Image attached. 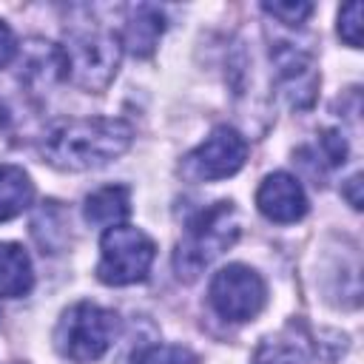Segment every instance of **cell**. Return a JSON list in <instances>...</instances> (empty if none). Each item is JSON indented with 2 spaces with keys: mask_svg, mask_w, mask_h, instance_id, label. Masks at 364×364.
<instances>
[{
  "mask_svg": "<svg viewBox=\"0 0 364 364\" xmlns=\"http://www.w3.org/2000/svg\"><path fill=\"white\" fill-rule=\"evenodd\" d=\"M165 31V14L156 6L139 3L128 9V20H125V37H122V48H128L134 57H151L159 37Z\"/></svg>",
  "mask_w": 364,
  "mask_h": 364,
  "instance_id": "cell-11",
  "label": "cell"
},
{
  "mask_svg": "<svg viewBox=\"0 0 364 364\" xmlns=\"http://www.w3.org/2000/svg\"><path fill=\"white\" fill-rule=\"evenodd\" d=\"M117 324L119 321L114 310L94 301H77L63 310L54 327V344L63 358L74 364H94L108 353L117 336Z\"/></svg>",
  "mask_w": 364,
  "mask_h": 364,
  "instance_id": "cell-4",
  "label": "cell"
},
{
  "mask_svg": "<svg viewBox=\"0 0 364 364\" xmlns=\"http://www.w3.org/2000/svg\"><path fill=\"white\" fill-rule=\"evenodd\" d=\"M128 364H199V358L193 350H188L182 344L151 341V344H139L128 355Z\"/></svg>",
  "mask_w": 364,
  "mask_h": 364,
  "instance_id": "cell-16",
  "label": "cell"
},
{
  "mask_svg": "<svg viewBox=\"0 0 364 364\" xmlns=\"http://www.w3.org/2000/svg\"><path fill=\"white\" fill-rule=\"evenodd\" d=\"M256 208L264 219L276 225H293L307 213V193L293 173L273 171L262 179L256 191Z\"/></svg>",
  "mask_w": 364,
  "mask_h": 364,
  "instance_id": "cell-9",
  "label": "cell"
},
{
  "mask_svg": "<svg viewBox=\"0 0 364 364\" xmlns=\"http://www.w3.org/2000/svg\"><path fill=\"white\" fill-rule=\"evenodd\" d=\"M358 188H361V176L353 173V176L347 179V185H344V196H347V202H350L355 210L361 208V193H358Z\"/></svg>",
  "mask_w": 364,
  "mask_h": 364,
  "instance_id": "cell-22",
  "label": "cell"
},
{
  "mask_svg": "<svg viewBox=\"0 0 364 364\" xmlns=\"http://www.w3.org/2000/svg\"><path fill=\"white\" fill-rule=\"evenodd\" d=\"M34 182L20 165H0V222H9L31 208Z\"/></svg>",
  "mask_w": 364,
  "mask_h": 364,
  "instance_id": "cell-15",
  "label": "cell"
},
{
  "mask_svg": "<svg viewBox=\"0 0 364 364\" xmlns=\"http://www.w3.org/2000/svg\"><path fill=\"white\" fill-rule=\"evenodd\" d=\"M131 142V122L119 117H80L48 128L40 142V154L60 171H94L119 159Z\"/></svg>",
  "mask_w": 364,
  "mask_h": 364,
  "instance_id": "cell-1",
  "label": "cell"
},
{
  "mask_svg": "<svg viewBox=\"0 0 364 364\" xmlns=\"http://www.w3.org/2000/svg\"><path fill=\"white\" fill-rule=\"evenodd\" d=\"M338 37L350 48H358L361 46V3L341 6V11H338Z\"/></svg>",
  "mask_w": 364,
  "mask_h": 364,
  "instance_id": "cell-19",
  "label": "cell"
},
{
  "mask_svg": "<svg viewBox=\"0 0 364 364\" xmlns=\"http://www.w3.org/2000/svg\"><path fill=\"white\" fill-rule=\"evenodd\" d=\"M131 213V191L125 185H105L85 196L82 216L94 228H114Z\"/></svg>",
  "mask_w": 364,
  "mask_h": 364,
  "instance_id": "cell-13",
  "label": "cell"
},
{
  "mask_svg": "<svg viewBox=\"0 0 364 364\" xmlns=\"http://www.w3.org/2000/svg\"><path fill=\"white\" fill-rule=\"evenodd\" d=\"M65 80L88 94H100L117 77L122 60L119 34L100 26H71L63 40Z\"/></svg>",
  "mask_w": 364,
  "mask_h": 364,
  "instance_id": "cell-3",
  "label": "cell"
},
{
  "mask_svg": "<svg viewBox=\"0 0 364 364\" xmlns=\"http://www.w3.org/2000/svg\"><path fill=\"white\" fill-rule=\"evenodd\" d=\"M304 347L293 338H282V336H270L264 338L256 353H253V364H304Z\"/></svg>",
  "mask_w": 364,
  "mask_h": 364,
  "instance_id": "cell-17",
  "label": "cell"
},
{
  "mask_svg": "<svg viewBox=\"0 0 364 364\" xmlns=\"http://www.w3.org/2000/svg\"><path fill=\"white\" fill-rule=\"evenodd\" d=\"M68 228H71L68 210L60 202H54V199L43 202L34 210V216H31V236L43 247V253H60V250H65V245L71 239V230Z\"/></svg>",
  "mask_w": 364,
  "mask_h": 364,
  "instance_id": "cell-14",
  "label": "cell"
},
{
  "mask_svg": "<svg viewBox=\"0 0 364 364\" xmlns=\"http://www.w3.org/2000/svg\"><path fill=\"white\" fill-rule=\"evenodd\" d=\"M245 162H247V139L230 125H216L205 136V142H199L191 154H185L182 173L193 182H216L239 173Z\"/></svg>",
  "mask_w": 364,
  "mask_h": 364,
  "instance_id": "cell-7",
  "label": "cell"
},
{
  "mask_svg": "<svg viewBox=\"0 0 364 364\" xmlns=\"http://www.w3.org/2000/svg\"><path fill=\"white\" fill-rule=\"evenodd\" d=\"M34 287L31 256L17 242H0V299H23Z\"/></svg>",
  "mask_w": 364,
  "mask_h": 364,
  "instance_id": "cell-12",
  "label": "cell"
},
{
  "mask_svg": "<svg viewBox=\"0 0 364 364\" xmlns=\"http://www.w3.org/2000/svg\"><path fill=\"white\" fill-rule=\"evenodd\" d=\"M208 301L225 321L242 324L253 321L267 304V284L264 279L247 264H228L213 273L208 287Z\"/></svg>",
  "mask_w": 364,
  "mask_h": 364,
  "instance_id": "cell-6",
  "label": "cell"
},
{
  "mask_svg": "<svg viewBox=\"0 0 364 364\" xmlns=\"http://www.w3.org/2000/svg\"><path fill=\"white\" fill-rule=\"evenodd\" d=\"M156 256L154 239L131 225H114L105 228L100 239V262H97V279L111 287L136 284L148 276Z\"/></svg>",
  "mask_w": 364,
  "mask_h": 364,
  "instance_id": "cell-5",
  "label": "cell"
},
{
  "mask_svg": "<svg viewBox=\"0 0 364 364\" xmlns=\"http://www.w3.org/2000/svg\"><path fill=\"white\" fill-rule=\"evenodd\" d=\"M65 80V60L63 48L54 43H46L40 37L28 40L20 54V82L31 94H43L54 82Z\"/></svg>",
  "mask_w": 364,
  "mask_h": 364,
  "instance_id": "cell-10",
  "label": "cell"
},
{
  "mask_svg": "<svg viewBox=\"0 0 364 364\" xmlns=\"http://www.w3.org/2000/svg\"><path fill=\"white\" fill-rule=\"evenodd\" d=\"M17 54V40H14V31L9 28V23L0 20V68L9 65Z\"/></svg>",
  "mask_w": 364,
  "mask_h": 364,
  "instance_id": "cell-21",
  "label": "cell"
},
{
  "mask_svg": "<svg viewBox=\"0 0 364 364\" xmlns=\"http://www.w3.org/2000/svg\"><path fill=\"white\" fill-rule=\"evenodd\" d=\"M270 60L276 68V82L282 94L290 100L293 108H310L318 88V74L313 54L293 46V43H276L270 46Z\"/></svg>",
  "mask_w": 364,
  "mask_h": 364,
  "instance_id": "cell-8",
  "label": "cell"
},
{
  "mask_svg": "<svg viewBox=\"0 0 364 364\" xmlns=\"http://www.w3.org/2000/svg\"><path fill=\"white\" fill-rule=\"evenodd\" d=\"M239 210L230 199L213 202L199 210L188 225L173 250V273L182 282H193L213 259H219L239 239Z\"/></svg>",
  "mask_w": 364,
  "mask_h": 364,
  "instance_id": "cell-2",
  "label": "cell"
},
{
  "mask_svg": "<svg viewBox=\"0 0 364 364\" xmlns=\"http://www.w3.org/2000/svg\"><path fill=\"white\" fill-rule=\"evenodd\" d=\"M262 9L270 14V17H276L282 26H290V28H296V26H301L310 14H313V3H262Z\"/></svg>",
  "mask_w": 364,
  "mask_h": 364,
  "instance_id": "cell-18",
  "label": "cell"
},
{
  "mask_svg": "<svg viewBox=\"0 0 364 364\" xmlns=\"http://www.w3.org/2000/svg\"><path fill=\"white\" fill-rule=\"evenodd\" d=\"M318 156L330 165V168H336V165H344L347 162V139L341 136V131H333V128H327V131H321V136H318Z\"/></svg>",
  "mask_w": 364,
  "mask_h": 364,
  "instance_id": "cell-20",
  "label": "cell"
},
{
  "mask_svg": "<svg viewBox=\"0 0 364 364\" xmlns=\"http://www.w3.org/2000/svg\"><path fill=\"white\" fill-rule=\"evenodd\" d=\"M9 119H11V114H9L6 102H0V131H6V128H9Z\"/></svg>",
  "mask_w": 364,
  "mask_h": 364,
  "instance_id": "cell-23",
  "label": "cell"
}]
</instances>
